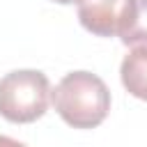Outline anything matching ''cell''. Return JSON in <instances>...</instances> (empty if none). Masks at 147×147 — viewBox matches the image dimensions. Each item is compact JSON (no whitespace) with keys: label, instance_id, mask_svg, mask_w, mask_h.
I'll return each mask as SVG.
<instances>
[{"label":"cell","instance_id":"cell-1","mask_svg":"<svg viewBox=\"0 0 147 147\" xmlns=\"http://www.w3.org/2000/svg\"><path fill=\"white\" fill-rule=\"evenodd\" d=\"M57 115L74 129L99 126L110 110V92L92 71H71L51 92Z\"/></svg>","mask_w":147,"mask_h":147},{"label":"cell","instance_id":"cell-2","mask_svg":"<svg viewBox=\"0 0 147 147\" xmlns=\"http://www.w3.org/2000/svg\"><path fill=\"white\" fill-rule=\"evenodd\" d=\"M51 83L44 71L16 69L0 78V115L14 124H30L48 110Z\"/></svg>","mask_w":147,"mask_h":147},{"label":"cell","instance_id":"cell-3","mask_svg":"<svg viewBox=\"0 0 147 147\" xmlns=\"http://www.w3.org/2000/svg\"><path fill=\"white\" fill-rule=\"evenodd\" d=\"M131 9L133 0H78V21L96 37H119Z\"/></svg>","mask_w":147,"mask_h":147},{"label":"cell","instance_id":"cell-4","mask_svg":"<svg viewBox=\"0 0 147 147\" xmlns=\"http://www.w3.org/2000/svg\"><path fill=\"white\" fill-rule=\"evenodd\" d=\"M119 78L131 96L147 101V46H133V51L124 55Z\"/></svg>","mask_w":147,"mask_h":147},{"label":"cell","instance_id":"cell-5","mask_svg":"<svg viewBox=\"0 0 147 147\" xmlns=\"http://www.w3.org/2000/svg\"><path fill=\"white\" fill-rule=\"evenodd\" d=\"M119 39L124 46H147V0H133L129 23Z\"/></svg>","mask_w":147,"mask_h":147},{"label":"cell","instance_id":"cell-6","mask_svg":"<svg viewBox=\"0 0 147 147\" xmlns=\"http://www.w3.org/2000/svg\"><path fill=\"white\" fill-rule=\"evenodd\" d=\"M0 147H28V145H23V142H18L9 136H0Z\"/></svg>","mask_w":147,"mask_h":147},{"label":"cell","instance_id":"cell-7","mask_svg":"<svg viewBox=\"0 0 147 147\" xmlns=\"http://www.w3.org/2000/svg\"><path fill=\"white\" fill-rule=\"evenodd\" d=\"M55 2H60V5H71V2H78V0H55Z\"/></svg>","mask_w":147,"mask_h":147}]
</instances>
